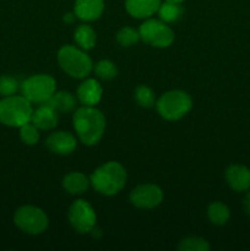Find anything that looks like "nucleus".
Here are the masks:
<instances>
[{
	"mask_svg": "<svg viewBox=\"0 0 250 251\" xmlns=\"http://www.w3.org/2000/svg\"><path fill=\"white\" fill-rule=\"evenodd\" d=\"M74 129L86 146L97 145L105 130V118L97 108L83 105L76 109L73 117Z\"/></svg>",
	"mask_w": 250,
	"mask_h": 251,
	"instance_id": "f257e3e1",
	"label": "nucleus"
},
{
	"mask_svg": "<svg viewBox=\"0 0 250 251\" xmlns=\"http://www.w3.org/2000/svg\"><path fill=\"white\" fill-rule=\"evenodd\" d=\"M126 171L120 163L107 162L98 167L91 176V185L97 193L105 196L117 195L126 183Z\"/></svg>",
	"mask_w": 250,
	"mask_h": 251,
	"instance_id": "f03ea898",
	"label": "nucleus"
},
{
	"mask_svg": "<svg viewBox=\"0 0 250 251\" xmlns=\"http://www.w3.org/2000/svg\"><path fill=\"white\" fill-rule=\"evenodd\" d=\"M32 104L24 96H9L0 100V123L5 126L20 127L31 122Z\"/></svg>",
	"mask_w": 250,
	"mask_h": 251,
	"instance_id": "7ed1b4c3",
	"label": "nucleus"
},
{
	"mask_svg": "<svg viewBox=\"0 0 250 251\" xmlns=\"http://www.w3.org/2000/svg\"><path fill=\"white\" fill-rule=\"evenodd\" d=\"M58 63L68 75L74 78H85L93 69L92 60L83 49L63 46L58 51Z\"/></svg>",
	"mask_w": 250,
	"mask_h": 251,
	"instance_id": "20e7f679",
	"label": "nucleus"
},
{
	"mask_svg": "<svg viewBox=\"0 0 250 251\" xmlns=\"http://www.w3.org/2000/svg\"><path fill=\"white\" fill-rule=\"evenodd\" d=\"M157 110L163 119L175 122L185 117L193 107L191 97L180 90H173L161 96L156 103Z\"/></svg>",
	"mask_w": 250,
	"mask_h": 251,
	"instance_id": "39448f33",
	"label": "nucleus"
},
{
	"mask_svg": "<svg viewBox=\"0 0 250 251\" xmlns=\"http://www.w3.org/2000/svg\"><path fill=\"white\" fill-rule=\"evenodd\" d=\"M56 91V81L50 75L39 74L26 78L21 85V92L24 97L31 103L43 104L50 100Z\"/></svg>",
	"mask_w": 250,
	"mask_h": 251,
	"instance_id": "423d86ee",
	"label": "nucleus"
},
{
	"mask_svg": "<svg viewBox=\"0 0 250 251\" xmlns=\"http://www.w3.org/2000/svg\"><path fill=\"white\" fill-rule=\"evenodd\" d=\"M14 223L26 234L38 235L48 228L49 220L43 210L36 206H21L14 215Z\"/></svg>",
	"mask_w": 250,
	"mask_h": 251,
	"instance_id": "0eeeda50",
	"label": "nucleus"
},
{
	"mask_svg": "<svg viewBox=\"0 0 250 251\" xmlns=\"http://www.w3.org/2000/svg\"><path fill=\"white\" fill-rule=\"evenodd\" d=\"M139 33L145 43L156 48H167L174 41L173 29L162 20H147L140 26Z\"/></svg>",
	"mask_w": 250,
	"mask_h": 251,
	"instance_id": "6e6552de",
	"label": "nucleus"
},
{
	"mask_svg": "<svg viewBox=\"0 0 250 251\" xmlns=\"http://www.w3.org/2000/svg\"><path fill=\"white\" fill-rule=\"evenodd\" d=\"M68 218L74 229L78 233H91V230L96 227L97 221L95 210L85 200H76L70 206Z\"/></svg>",
	"mask_w": 250,
	"mask_h": 251,
	"instance_id": "1a4fd4ad",
	"label": "nucleus"
},
{
	"mask_svg": "<svg viewBox=\"0 0 250 251\" xmlns=\"http://www.w3.org/2000/svg\"><path fill=\"white\" fill-rule=\"evenodd\" d=\"M163 200V191L154 184H140L130 193V202L137 208L151 210Z\"/></svg>",
	"mask_w": 250,
	"mask_h": 251,
	"instance_id": "9d476101",
	"label": "nucleus"
},
{
	"mask_svg": "<svg viewBox=\"0 0 250 251\" xmlns=\"http://www.w3.org/2000/svg\"><path fill=\"white\" fill-rule=\"evenodd\" d=\"M76 139L73 134L66 131H56L49 135L46 140V146L55 154L65 156L76 149Z\"/></svg>",
	"mask_w": 250,
	"mask_h": 251,
	"instance_id": "9b49d317",
	"label": "nucleus"
},
{
	"mask_svg": "<svg viewBox=\"0 0 250 251\" xmlns=\"http://www.w3.org/2000/svg\"><path fill=\"white\" fill-rule=\"evenodd\" d=\"M225 181L237 193L250 189V169L242 164H232L225 171Z\"/></svg>",
	"mask_w": 250,
	"mask_h": 251,
	"instance_id": "f8f14e48",
	"label": "nucleus"
},
{
	"mask_svg": "<svg viewBox=\"0 0 250 251\" xmlns=\"http://www.w3.org/2000/svg\"><path fill=\"white\" fill-rule=\"evenodd\" d=\"M102 93V86L96 78L85 80L76 91V96H77V100H80L81 104L90 105V107H95L97 103H100Z\"/></svg>",
	"mask_w": 250,
	"mask_h": 251,
	"instance_id": "ddd939ff",
	"label": "nucleus"
},
{
	"mask_svg": "<svg viewBox=\"0 0 250 251\" xmlns=\"http://www.w3.org/2000/svg\"><path fill=\"white\" fill-rule=\"evenodd\" d=\"M104 10L103 0H76L74 12L82 21H95L100 19Z\"/></svg>",
	"mask_w": 250,
	"mask_h": 251,
	"instance_id": "4468645a",
	"label": "nucleus"
},
{
	"mask_svg": "<svg viewBox=\"0 0 250 251\" xmlns=\"http://www.w3.org/2000/svg\"><path fill=\"white\" fill-rule=\"evenodd\" d=\"M58 112L51 108L48 103H43L36 110H33L31 118L32 124L39 130H50L58 124Z\"/></svg>",
	"mask_w": 250,
	"mask_h": 251,
	"instance_id": "2eb2a0df",
	"label": "nucleus"
},
{
	"mask_svg": "<svg viewBox=\"0 0 250 251\" xmlns=\"http://www.w3.org/2000/svg\"><path fill=\"white\" fill-rule=\"evenodd\" d=\"M161 0H125V9L136 19H147L158 11Z\"/></svg>",
	"mask_w": 250,
	"mask_h": 251,
	"instance_id": "dca6fc26",
	"label": "nucleus"
},
{
	"mask_svg": "<svg viewBox=\"0 0 250 251\" xmlns=\"http://www.w3.org/2000/svg\"><path fill=\"white\" fill-rule=\"evenodd\" d=\"M91 180L81 172H71L63 179V188L71 195H81L90 186Z\"/></svg>",
	"mask_w": 250,
	"mask_h": 251,
	"instance_id": "f3484780",
	"label": "nucleus"
},
{
	"mask_svg": "<svg viewBox=\"0 0 250 251\" xmlns=\"http://www.w3.org/2000/svg\"><path fill=\"white\" fill-rule=\"evenodd\" d=\"M49 105L51 108L56 110V112H71V110L75 108L76 105V100L70 92H66V91H59V92L54 93L50 97V100H48Z\"/></svg>",
	"mask_w": 250,
	"mask_h": 251,
	"instance_id": "a211bd4d",
	"label": "nucleus"
},
{
	"mask_svg": "<svg viewBox=\"0 0 250 251\" xmlns=\"http://www.w3.org/2000/svg\"><path fill=\"white\" fill-rule=\"evenodd\" d=\"M74 39H75V42L81 49L88 50V49H92L96 46L97 34H96L95 29L91 26H88V25H80L75 29Z\"/></svg>",
	"mask_w": 250,
	"mask_h": 251,
	"instance_id": "6ab92c4d",
	"label": "nucleus"
},
{
	"mask_svg": "<svg viewBox=\"0 0 250 251\" xmlns=\"http://www.w3.org/2000/svg\"><path fill=\"white\" fill-rule=\"evenodd\" d=\"M207 216L208 220L212 225L215 226H223L228 222L230 217L229 208L225 205L223 202L216 201L212 202L207 208Z\"/></svg>",
	"mask_w": 250,
	"mask_h": 251,
	"instance_id": "aec40b11",
	"label": "nucleus"
},
{
	"mask_svg": "<svg viewBox=\"0 0 250 251\" xmlns=\"http://www.w3.org/2000/svg\"><path fill=\"white\" fill-rule=\"evenodd\" d=\"M183 11L184 10L180 6V2L168 1V0H166V2L161 4L158 7L159 20H162L166 24L174 22L180 19V16L183 15Z\"/></svg>",
	"mask_w": 250,
	"mask_h": 251,
	"instance_id": "412c9836",
	"label": "nucleus"
},
{
	"mask_svg": "<svg viewBox=\"0 0 250 251\" xmlns=\"http://www.w3.org/2000/svg\"><path fill=\"white\" fill-rule=\"evenodd\" d=\"M134 96H135V100H136V102L144 108L153 107L154 102H156L153 91H152L151 88L146 85L137 86L136 90H135V92H134Z\"/></svg>",
	"mask_w": 250,
	"mask_h": 251,
	"instance_id": "4be33fe9",
	"label": "nucleus"
},
{
	"mask_svg": "<svg viewBox=\"0 0 250 251\" xmlns=\"http://www.w3.org/2000/svg\"><path fill=\"white\" fill-rule=\"evenodd\" d=\"M95 74L102 80H113L117 77L118 69L110 60H100L95 65Z\"/></svg>",
	"mask_w": 250,
	"mask_h": 251,
	"instance_id": "5701e85b",
	"label": "nucleus"
},
{
	"mask_svg": "<svg viewBox=\"0 0 250 251\" xmlns=\"http://www.w3.org/2000/svg\"><path fill=\"white\" fill-rule=\"evenodd\" d=\"M38 127L31 122L26 123L22 126H20V139L25 145L33 146L39 141V131Z\"/></svg>",
	"mask_w": 250,
	"mask_h": 251,
	"instance_id": "b1692460",
	"label": "nucleus"
},
{
	"mask_svg": "<svg viewBox=\"0 0 250 251\" xmlns=\"http://www.w3.org/2000/svg\"><path fill=\"white\" fill-rule=\"evenodd\" d=\"M178 250L180 251H208L210 244L205 239L199 237H189L179 243Z\"/></svg>",
	"mask_w": 250,
	"mask_h": 251,
	"instance_id": "393cba45",
	"label": "nucleus"
},
{
	"mask_svg": "<svg viewBox=\"0 0 250 251\" xmlns=\"http://www.w3.org/2000/svg\"><path fill=\"white\" fill-rule=\"evenodd\" d=\"M140 33L132 27H123L117 33V42L122 47H131L140 41Z\"/></svg>",
	"mask_w": 250,
	"mask_h": 251,
	"instance_id": "a878e982",
	"label": "nucleus"
},
{
	"mask_svg": "<svg viewBox=\"0 0 250 251\" xmlns=\"http://www.w3.org/2000/svg\"><path fill=\"white\" fill-rule=\"evenodd\" d=\"M19 90V82L15 77L7 75L0 76V96L9 97L14 96Z\"/></svg>",
	"mask_w": 250,
	"mask_h": 251,
	"instance_id": "bb28decb",
	"label": "nucleus"
},
{
	"mask_svg": "<svg viewBox=\"0 0 250 251\" xmlns=\"http://www.w3.org/2000/svg\"><path fill=\"white\" fill-rule=\"evenodd\" d=\"M243 208H244L245 215L250 217V191L247 193V195L243 199Z\"/></svg>",
	"mask_w": 250,
	"mask_h": 251,
	"instance_id": "cd10ccee",
	"label": "nucleus"
},
{
	"mask_svg": "<svg viewBox=\"0 0 250 251\" xmlns=\"http://www.w3.org/2000/svg\"><path fill=\"white\" fill-rule=\"evenodd\" d=\"M75 17H76L75 12H74V14H65L64 15L63 20L64 22H66V24H73V22L75 21Z\"/></svg>",
	"mask_w": 250,
	"mask_h": 251,
	"instance_id": "c85d7f7f",
	"label": "nucleus"
},
{
	"mask_svg": "<svg viewBox=\"0 0 250 251\" xmlns=\"http://www.w3.org/2000/svg\"><path fill=\"white\" fill-rule=\"evenodd\" d=\"M168 1H174V2H181V1H184V0H168Z\"/></svg>",
	"mask_w": 250,
	"mask_h": 251,
	"instance_id": "c756f323",
	"label": "nucleus"
}]
</instances>
